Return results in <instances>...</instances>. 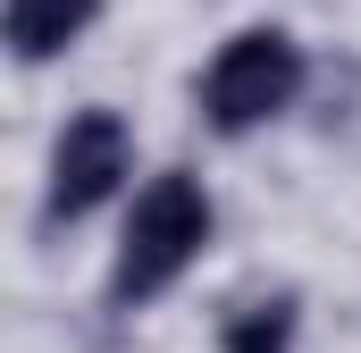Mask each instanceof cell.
Instances as JSON below:
<instances>
[{
  "instance_id": "1",
  "label": "cell",
  "mask_w": 361,
  "mask_h": 353,
  "mask_svg": "<svg viewBox=\"0 0 361 353\" xmlns=\"http://www.w3.org/2000/svg\"><path fill=\"white\" fill-rule=\"evenodd\" d=\"M210 244V193L193 176H152L135 219H126V244H118V269H109V294L118 303H152L160 286H177L193 253Z\"/></svg>"
},
{
  "instance_id": "2",
  "label": "cell",
  "mask_w": 361,
  "mask_h": 353,
  "mask_svg": "<svg viewBox=\"0 0 361 353\" xmlns=\"http://www.w3.org/2000/svg\"><path fill=\"white\" fill-rule=\"evenodd\" d=\"M294 92H302V51H294V34L252 25V34H235V42L210 59V76H202V109H210L219 135H252V126L277 118Z\"/></svg>"
},
{
  "instance_id": "3",
  "label": "cell",
  "mask_w": 361,
  "mask_h": 353,
  "mask_svg": "<svg viewBox=\"0 0 361 353\" xmlns=\"http://www.w3.org/2000/svg\"><path fill=\"white\" fill-rule=\"evenodd\" d=\"M126 160H135V143H126V118L118 109L68 118V135L51 152V219H85L92 202H109L118 176H126Z\"/></svg>"
},
{
  "instance_id": "4",
  "label": "cell",
  "mask_w": 361,
  "mask_h": 353,
  "mask_svg": "<svg viewBox=\"0 0 361 353\" xmlns=\"http://www.w3.org/2000/svg\"><path fill=\"white\" fill-rule=\"evenodd\" d=\"M101 0H8V51L17 59H51L59 42H76Z\"/></svg>"
},
{
  "instance_id": "5",
  "label": "cell",
  "mask_w": 361,
  "mask_h": 353,
  "mask_svg": "<svg viewBox=\"0 0 361 353\" xmlns=\"http://www.w3.org/2000/svg\"><path fill=\"white\" fill-rule=\"evenodd\" d=\"M294 345V303L277 294V303H252V311H235L227 320V337H219V353H286Z\"/></svg>"
}]
</instances>
